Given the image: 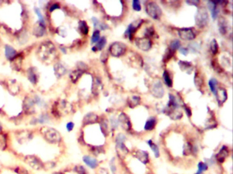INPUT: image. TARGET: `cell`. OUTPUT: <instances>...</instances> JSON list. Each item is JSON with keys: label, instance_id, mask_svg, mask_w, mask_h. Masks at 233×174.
Wrapping results in <instances>:
<instances>
[{"label": "cell", "instance_id": "cell-1", "mask_svg": "<svg viewBox=\"0 0 233 174\" xmlns=\"http://www.w3.org/2000/svg\"><path fill=\"white\" fill-rule=\"evenodd\" d=\"M126 140L125 135L123 133H120L118 135L116 140V148L118 150V155L121 156L122 158H124L127 154L129 153V150L124 145V142Z\"/></svg>", "mask_w": 233, "mask_h": 174}, {"label": "cell", "instance_id": "cell-2", "mask_svg": "<svg viewBox=\"0 0 233 174\" xmlns=\"http://www.w3.org/2000/svg\"><path fill=\"white\" fill-rule=\"evenodd\" d=\"M146 12L151 18L154 19L160 18L162 15V11L156 3L150 2L146 5Z\"/></svg>", "mask_w": 233, "mask_h": 174}, {"label": "cell", "instance_id": "cell-3", "mask_svg": "<svg viewBox=\"0 0 233 174\" xmlns=\"http://www.w3.org/2000/svg\"><path fill=\"white\" fill-rule=\"evenodd\" d=\"M196 22L197 25L200 27L207 25L209 22V16L204 8H200L198 11L196 16Z\"/></svg>", "mask_w": 233, "mask_h": 174}, {"label": "cell", "instance_id": "cell-4", "mask_svg": "<svg viewBox=\"0 0 233 174\" xmlns=\"http://www.w3.org/2000/svg\"><path fill=\"white\" fill-rule=\"evenodd\" d=\"M127 47L121 42H115L110 47V53L114 57H119L123 55L126 51Z\"/></svg>", "mask_w": 233, "mask_h": 174}, {"label": "cell", "instance_id": "cell-5", "mask_svg": "<svg viewBox=\"0 0 233 174\" xmlns=\"http://www.w3.org/2000/svg\"><path fill=\"white\" fill-rule=\"evenodd\" d=\"M179 35L184 40H192L196 38V35L192 29L190 28L181 29L179 31Z\"/></svg>", "mask_w": 233, "mask_h": 174}, {"label": "cell", "instance_id": "cell-6", "mask_svg": "<svg viewBox=\"0 0 233 174\" xmlns=\"http://www.w3.org/2000/svg\"><path fill=\"white\" fill-rule=\"evenodd\" d=\"M141 23H142V21H138L129 25L128 28H127L126 30L125 34H124L126 36L128 37L129 39L132 40L135 32L136 31V30L138 28H139V27L141 25Z\"/></svg>", "mask_w": 233, "mask_h": 174}, {"label": "cell", "instance_id": "cell-7", "mask_svg": "<svg viewBox=\"0 0 233 174\" xmlns=\"http://www.w3.org/2000/svg\"><path fill=\"white\" fill-rule=\"evenodd\" d=\"M135 42H136L138 48L144 51H148L152 46L151 40L148 38H138Z\"/></svg>", "mask_w": 233, "mask_h": 174}, {"label": "cell", "instance_id": "cell-8", "mask_svg": "<svg viewBox=\"0 0 233 174\" xmlns=\"http://www.w3.org/2000/svg\"><path fill=\"white\" fill-rule=\"evenodd\" d=\"M152 93L155 97L161 98L164 95V90L162 83L160 82H157L153 84L152 88Z\"/></svg>", "mask_w": 233, "mask_h": 174}, {"label": "cell", "instance_id": "cell-9", "mask_svg": "<svg viewBox=\"0 0 233 174\" xmlns=\"http://www.w3.org/2000/svg\"><path fill=\"white\" fill-rule=\"evenodd\" d=\"M228 154H229V150L228 148L226 147V146H224L221 148L220 150L219 151V153L216 154V161H217L219 163H223L225 161L226 157L228 156Z\"/></svg>", "mask_w": 233, "mask_h": 174}, {"label": "cell", "instance_id": "cell-10", "mask_svg": "<svg viewBox=\"0 0 233 174\" xmlns=\"http://www.w3.org/2000/svg\"><path fill=\"white\" fill-rule=\"evenodd\" d=\"M134 155L135 158L139 160L140 163H141L144 165L148 164L150 161L148 154L147 153V152L146 151L137 150L135 153Z\"/></svg>", "mask_w": 233, "mask_h": 174}, {"label": "cell", "instance_id": "cell-11", "mask_svg": "<svg viewBox=\"0 0 233 174\" xmlns=\"http://www.w3.org/2000/svg\"><path fill=\"white\" fill-rule=\"evenodd\" d=\"M83 161L91 169H94L99 166V162L96 159L92 158L90 156H84L83 157Z\"/></svg>", "mask_w": 233, "mask_h": 174}, {"label": "cell", "instance_id": "cell-12", "mask_svg": "<svg viewBox=\"0 0 233 174\" xmlns=\"http://www.w3.org/2000/svg\"><path fill=\"white\" fill-rule=\"evenodd\" d=\"M215 95H216V97H217V100L218 101V103L220 104L224 103V102L226 101L227 97H228L226 90H224V88H218V89H217L215 93Z\"/></svg>", "mask_w": 233, "mask_h": 174}, {"label": "cell", "instance_id": "cell-13", "mask_svg": "<svg viewBox=\"0 0 233 174\" xmlns=\"http://www.w3.org/2000/svg\"><path fill=\"white\" fill-rule=\"evenodd\" d=\"M118 121L121 124L123 128L125 129L126 131H129L131 129V123H130L129 118L127 117V116L125 114H121L119 116Z\"/></svg>", "mask_w": 233, "mask_h": 174}, {"label": "cell", "instance_id": "cell-14", "mask_svg": "<svg viewBox=\"0 0 233 174\" xmlns=\"http://www.w3.org/2000/svg\"><path fill=\"white\" fill-rule=\"evenodd\" d=\"M5 54L8 59L13 60L16 57V52L12 46L6 45L5 47Z\"/></svg>", "mask_w": 233, "mask_h": 174}, {"label": "cell", "instance_id": "cell-15", "mask_svg": "<svg viewBox=\"0 0 233 174\" xmlns=\"http://www.w3.org/2000/svg\"><path fill=\"white\" fill-rule=\"evenodd\" d=\"M157 124V120L155 117H151L146 121L145 125H144V129L146 131H152L155 127V125Z\"/></svg>", "mask_w": 233, "mask_h": 174}, {"label": "cell", "instance_id": "cell-16", "mask_svg": "<svg viewBox=\"0 0 233 174\" xmlns=\"http://www.w3.org/2000/svg\"><path fill=\"white\" fill-rule=\"evenodd\" d=\"M107 43V40L105 37H102L101 39H100L97 44H96L95 46H94L92 48V51H101V50L104 48L106 45Z\"/></svg>", "mask_w": 233, "mask_h": 174}, {"label": "cell", "instance_id": "cell-17", "mask_svg": "<svg viewBox=\"0 0 233 174\" xmlns=\"http://www.w3.org/2000/svg\"><path fill=\"white\" fill-rule=\"evenodd\" d=\"M147 143H148V144L150 146V148H151L152 151L153 152L155 156L156 157V158H159L160 156V152H159V147H158L157 145L152 142V140H148Z\"/></svg>", "mask_w": 233, "mask_h": 174}, {"label": "cell", "instance_id": "cell-18", "mask_svg": "<svg viewBox=\"0 0 233 174\" xmlns=\"http://www.w3.org/2000/svg\"><path fill=\"white\" fill-rule=\"evenodd\" d=\"M79 29L84 35H87L89 32V27L85 21H80L79 23Z\"/></svg>", "mask_w": 233, "mask_h": 174}, {"label": "cell", "instance_id": "cell-19", "mask_svg": "<svg viewBox=\"0 0 233 174\" xmlns=\"http://www.w3.org/2000/svg\"><path fill=\"white\" fill-rule=\"evenodd\" d=\"M209 166L203 162H199L198 164V171L195 174H203L204 172L208 170Z\"/></svg>", "mask_w": 233, "mask_h": 174}, {"label": "cell", "instance_id": "cell-20", "mask_svg": "<svg viewBox=\"0 0 233 174\" xmlns=\"http://www.w3.org/2000/svg\"><path fill=\"white\" fill-rule=\"evenodd\" d=\"M163 80H164V82L165 84L167 85L168 87H172V80L170 78V75L167 71H164V72L163 74Z\"/></svg>", "mask_w": 233, "mask_h": 174}, {"label": "cell", "instance_id": "cell-21", "mask_svg": "<svg viewBox=\"0 0 233 174\" xmlns=\"http://www.w3.org/2000/svg\"><path fill=\"white\" fill-rule=\"evenodd\" d=\"M28 78L30 80V82L33 84H35L37 82V76L36 74L35 71H34V69L31 68L30 69L29 72H28Z\"/></svg>", "mask_w": 233, "mask_h": 174}, {"label": "cell", "instance_id": "cell-22", "mask_svg": "<svg viewBox=\"0 0 233 174\" xmlns=\"http://www.w3.org/2000/svg\"><path fill=\"white\" fill-rule=\"evenodd\" d=\"M217 84V81L215 78H211L209 82V86L210 88V90H211V92L213 94H215V95L216 90H217V87H216Z\"/></svg>", "mask_w": 233, "mask_h": 174}, {"label": "cell", "instance_id": "cell-23", "mask_svg": "<svg viewBox=\"0 0 233 174\" xmlns=\"http://www.w3.org/2000/svg\"><path fill=\"white\" fill-rule=\"evenodd\" d=\"M82 70H75L74 71L73 73L71 74V80L73 82H75L77 80H78L81 76L82 75Z\"/></svg>", "mask_w": 233, "mask_h": 174}, {"label": "cell", "instance_id": "cell-24", "mask_svg": "<svg viewBox=\"0 0 233 174\" xmlns=\"http://www.w3.org/2000/svg\"><path fill=\"white\" fill-rule=\"evenodd\" d=\"M96 119H97L96 116H95L93 114H89L85 117L84 121L85 122H86V124H90V123H93L95 122Z\"/></svg>", "mask_w": 233, "mask_h": 174}, {"label": "cell", "instance_id": "cell-25", "mask_svg": "<svg viewBox=\"0 0 233 174\" xmlns=\"http://www.w3.org/2000/svg\"><path fill=\"white\" fill-rule=\"evenodd\" d=\"M181 47V42L179 40H174L170 44V50L173 52L180 48Z\"/></svg>", "mask_w": 233, "mask_h": 174}, {"label": "cell", "instance_id": "cell-26", "mask_svg": "<svg viewBox=\"0 0 233 174\" xmlns=\"http://www.w3.org/2000/svg\"><path fill=\"white\" fill-rule=\"evenodd\" d=\"M140 99L138 97H133L131 99H129V106L131 107H134L136 106L137 105L139 104Z\"/></svg>", "mask_w": 233, "mask_h": 174}, {"label": "cell", "instance_id": "cell-27", "mask_svg": "<svg viewBox=\"0 0 233 174\" xmlns=\"http://www.w3.org/2000/svg\"><path fill=\"white\" fill-rule=\"evenodd\" d=\"M210 51L213 54H215L218 51V45L217 42L215 40H213L210 43Z\"/></svg>", "mask_w": 233, "mask_h": 174}, {"label": "cell", "instance_id": "cell-28", "mask_svg": "<svg viewBox=\"0 0 233 174\" xmlns=\"http://www.w3.org/2000/svg\"><path fill=\"white\" fill-rule=\"evenodd\" d=\"M100 40V32L99 30L94 31L92 38H91V42L92 44L98 42V41Z\"/></svg>", "mask_w": 233, "mask_h": 174}, {"label": "cell", "instance_id": "cell-29", "mask_svg": "<svg viewBox=\"0 0 233 174\" xmlns=\"http://www.w3.org/2000/svg\"><path fill=\"white\" fill-rule=\"evenodd\" d=\"M132 5L134 10L136 11V12H140L141 9L140 2V1H138V0H134V1H133Z\"/></svg>", "mask_w": 233, "mask_h": 174}, {"label": "cell", "instance_id": "cell-30", "mask_svg": "<svg viewBox=\"0 0 233 174\" xmlns=\"http://www.w3.org/2000/svg\"><path fill=\"white\" fill-rule=\"evenodd\" d=\"M110 169H111V172H112V173L116 174V172H117V167H116L114 159H112V161H110Z\"/></svg>", "mask_w": 233, "mask_h": 174}, {"label": "cell", "instance_id": "cell-31", "mask_svg": "<svg viewBox=\"0 0 233 174\" xmlns=\"http://www.w3.org/2000/svg\"><path fill=\"white\" fill-rule=\"evenodd\" d=\"M76 172L78 174H88L87 171L83 166H77L75 167Z\"/></svg>", "mask_w": 233, "mask_h": 174}, {"label": "cell", "instance_id": "cell-32", "mask_svg": "<svg viewBox=\"0 0 233 174\" xmlns=\"http://www.w3.org/2000/svg\"><path fill=\"white\" fill-rule=\"evenodd\" d=\"M174 54V52L172 51V50H169V51H168V53L165 54V57H164V60L165 61H168L169 59H170L172 57L173 54Z\"/></svg>", "mask_w": 233, "mask_h": 174}, {"label": "cell", "instance_id": "cell-33", "mask_svg": "<svg viewBox=\"0 0 233 174\" xmlns=\"http://www.w3.org/2000/svg\"><path fill=\"white\" fill-rule=\"evenodd\" d=\"M155 31L152 27H150V28L146 29V32H145V35L147 37H151L152 36V35L154 34Z\"/></svg>", "mask_w": 233, "mask_h": 174}, {"label": "cell", "instance_id": "cell-34", "mask_svg": "<svg viewBox=\"0 0 233 174\" xmlns=\"http://www.w3.org/2000/svg\"><path fill=\"white\" fill-rule=\"evenodd\" d=\"M66 129H67L68 131H71L74 128V123H72V122L68 123L67 124H66Z\"/></svg>", "mask_w": 233, "mask_h": 174}, {"label": "cell", "instance_id": "cell-35", "mask_svg": "<svg viewBox=\"0 0 233 174\" xmlns=\"http://www.w3.org/2000/svg\"><path fill=\"white\" fill-rule=\"evenodd\" d=\"M218 13H219V11H218V10L217 9V8H216V9H215V10H213L211 11V16H212V18H213V19H214V20H215V19L217 18V16H218Z\"/></svg>", "mask_w": 233, "mask_h": 174}, {"label": "cell", "instance_id": "cell-36", "mask_svg": "<svg viewBox=\"0 0 233 174\" xmlns=\"http://www.w3.org/2000/svg\"><path fill=\"white\" fill-rule=\"evenodd\" d=\"M58 8H59V5H58L57 4H53L49 8V12H53V11H54L56 9H58Z\"/></svg>", "mask_w": 233, "mask_h": 174}, {"label": "cell", "instance_id": "cell-37", "mask_svg": "<svg viewBox=\"0 0 233 174\" xmlns=\"http://www.w3.org/2000/svg\"><path fill=\"white\" fill-rule=\"evenodd\" d=\"M180 52L183 55H187L188 54V50L185 48H181L180 49Z\"/></svg>", "mask_w": 233, "mask_h": 174}, {"label": "cell", "instance_id": "cell-38", "mask_svg": "<svg viewBox=\"0 0 233 174\" xmlns=\"http://www.w3.org/2000/svg\"><path fill=\"white\" fill-rule=\"evenodd\" d=\"M98 173L99 174H109L108 173L107 170L104 169V168H101V169H100Z\"/></svg>", "mask_w": 233, "mask_h": 174}, {"label": "cell", "instance_id": "cell-39", "mask_svg": "<svg viewBox=\"0 0 233 174\" xmlns=\"http://www.w3.org/2000/svg\"><path fill=\"white\" fill-rule=\"evenodd\" d=\"M184 108H185V112H186V113H187V114L188 117H190V116L191 115V110H190V109H189V107H186V106H185V107H184Z\"/></svg>", "mask_w": 233, "mask_h": 174}, {"label": "cell", "instance_id": "cell-40", "mask_svg": "<svg viewBox=\"0 0 233 174\" xmlns=\"http://www.w3.org/2000/svg\"><path fill=\"white\" fill-rule=\"evenodd\" d=\"M2 125H1V124H0V131L2 130Z\"/></svg>", "mask_w": 233, "mask_h": 174}, {"label": "cell", "instance_id": "cell-41", "mask_svg": "<svg viewBox=\"0 0 233 174\" xmlns=\"http://www.w3.org/2000/svg\"><path fill=\"white\" fill-rule=\"evenodd\" d=\"M54 174H60V173H54Z\"/></svg>", "mask_w": 233, "mask_h": 174}, {"label": "cell", "instance_id": "cell-42", "mask_svg": "<svg viewBox=\"0 0 233 174\" xmlns=\"http://www.w3.org/2000/svg\"><path fill=\"white\" fill-rule=\"evenodd\" d=\"M175 174H176V173H175Z\"/></svg>", "mask_w": 233, "mask_h": 174}]
</instances>
